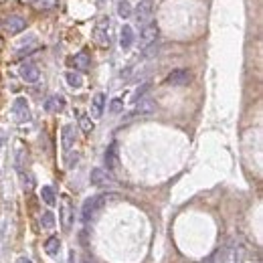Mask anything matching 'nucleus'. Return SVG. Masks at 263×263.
<instances>
[{
	"mask_svg": "<svg viewBox=\"0 0 263 263\" xmlns=\"http://www.w3.org/2000/svg\"><path fill=\"white\" fill-rule=\"evenodd\" d=\"M105 196H108V194H97V196L85 198V202H83V206H81V221H83V223H89V221H91V217L97 213L99 206L105 202Z\"/></svg>",
	"mask_w": 263,
	"mask_h": 263,
	"instance_id": "obj_1",
	"label": "nucleus"
},
{
	"mask_svg": "<svg viewBox=\"0 0 263 263\" xmlns=\"http://www.w3.org/2000/svg\"><path fill=\"white\" fill-rule=\"evenodd\" d=\"M89 182H91L93 186H97V188H110V186L116 184L114 176H112L108 170H105V168H93L91 174H89Z\"/></svg>",
	"mask_w": 263,
	"mask_h": 263,
	"instance_id": "obj_2",
	"label": "nucleus"
},
{
	"mask_svg": "<svg viewBox=\"0 0 263 263\" xmlns=\"http://www.w3.org/2000/svg\"><path fill=\"white\" fill-rule=\"evenodd\" d=\"M132 13H134L138 25L144 27V25L150 23V19H152V15H154V3H152V0H140L138 7H136V11H132Z\"/></svg>",
	"mask_w": 263,
	"mask_h": 263,
	"instance_id": "obj_3",
	"label": "nucleus"
},
{
	"mask_svg": "<svg viewBox=\"0 0 263 263\" xmlns=\"http://www.w3.org/2000/svg\"><path fill=\"white\" fill-rule=\"evenodd\" d=\"M158 35H160V29H158L156 23H148L142 27V35H140V47H148L152 43H158Z\"/></svg>",
	"mask_w": 263,
	"mask_h": 263,
	"instance_id": "obj_4",
	"label": "nucleus"
},
{
	"mask_svg": "<svg viewBox=\"0 0 263 263\" xmlns=\"http://www.w3.org/2000/svg\"><path fill=\"white\" fill-rule=\"evenodd\" d=\"M154 110H156V101H154V99H150V97H142V99H138V101H136L134 112L126 116V122H128V120H132L134 116H148V114H152Z\"/></svg>",
	"mask_w": 263,
	"mask_h": 263,
	"instance_id": "obj_5",
	"label": "nucleus"
},
{
	"mask_svg": "<svg viewBox=\"0 0 263 263\" xmlns=\"http://www.w3.org/2000/svg\"><path fill=\"white\" fill-rule=\"evenodd\" d=\"M13 114L17 122H29L31 120V110H29V101L25 97H17L13 105Z\"/></svg>",
	"mask_w": 263,
	"mask_h": 263,
	"instance_id": "obj_6",
	"label": "nucleus"
},
{
	"mask_svg": "<svg viewBox=\"0 0 263 263\" xmlns=\"http://www.w3.org/2000/svg\"><path fill=\"white\" fill-rule=\"evenodd\" d=\"M166 83L172 85V87H184V85H188V83H190V73H188V69H174L172 73H168Z\"/></svg>",
	"mask_w": 263,
	"mask_h": 263,
	"instance_id": "obj_7",
	"label": "nucleus"
},
{
	"mask_svg": "<svg viewBox=\"0 0 263 263\" xmlns=\"http://www.w3.org/2000/svg\"><path fill=\"white\" fill-rule=\"evenodd\" d=\"M108 25H110V21H108V19H103V21H101V23L95 27V31H93V39H95V43H97L99 47H110Z\"/></svg>",
	"mask_w": 263,
	"mask_h": 263,
	"instance_id": "obj_8",
	"label": "nucleus"
},
{
	"mask_svg": "<svg viewBox=\"0 0 263 263\" xmlns=\"http://www.w3.org/2000/svg\"><path fill=\"white\" fill-rule=\"evenodd\" d=\"M19 75H21V79L27 81V83H37L39 77H41V71H39V67H37L35 63H25V65L21 67Z\"/></svg>",
	"mask_w": 263,
	"mask_h": 263,
	"instance_id": "obj_9",
	"label": "nucleus"
},
{
	"mask_svg": "<svg viewBox=\"0 0 263 263\" xmlns=\"http://www.w3.org/2000/svg\"><path fill=\"white\" fill-rule=\"evenodd\" d=\"M217 257H219V263H241V259H243L241 249L235 247V245L227 247V249L221 251V255H217Z\"/></svg>",
	"mask_w": 263,
	"mask_h": 263,
	"instance_id": "obj_10",
	"label": "nucleus"
},
{
	"mask_svg": "<svg viewBox=\"0 0 263 263\" xmlns=\"http://www.w3.org/2000/svg\"><path fill=\"white\" fill-rule=\"evenodd\" d=\"M5 29L11 35H19V33H23L27 29V21L23 17H9L7 23H5Z\"/></svg>",
	"mask_w": 263,
	"mask_h": 263,
	"instance_id": "obj_11",
	"label": "nucleus"
},
{
	"mask_svg": "<svg viewBox=\"0 0 263 263\" xmlns=\"http://www.w3.org/2000/svg\"><path fill=\"white\" fill-rule=\"evenodd\" d=\"M103 110H105V93H95L93 101H91V120H99L103 116Z\"/></svg>",
	"mask_w": 263,
	"mask_h": 263,
	"instance_id": "obj_12",
	"label": "nucleus"
},
{
	"mask_svg": "<svg viewBox=\"0 0 263 263\" xmlns=\"http://www.w3.org/2000/svg\"><path fill=\"white\" fill-rule=\"evenodd\" d=\"M71 223H73V210H71L69 200L65 198L63 204H61V227H63V231H69Z\"/></svg>",
	"mask_w": 263,
	"mask_h": 263,
	"instance_id": "obj_13",
	"label": "nucleus"
},
{
	"mask_svg": "<svg viewBox=\"0 0 263 263\" xmlns=\"http://www.w3.org/2000/svg\"><path fill=\"white\" fill-rule=\"evenodd\" d=\"M105 166H108V170H116L118 166V144L112 142L110 148L105 150Z\"/></svg>",
	"mask_w": 263,
	"mask_h": 263,
	"instance_id": "obj_14",
	"label": "nucleus"
},
{
	"mask_svg": "<svg viewBox=\"0 0 263 263\" xmlns=\"http://www.w3.org/2000/svg\"><path fill=\"white\" fill-rule=\"evenodd\" d=\"M45 108H47L49 112H53V114L63 112V108H65V97H63V95H51V97L47 99V103H45Z\"/></svg>",
	"mask_w": 263,
	"mask_h": 263,
	"instance_id": "obj_15",
	"label": "nucleus"
},
{
	"mask_svg": "<svg viewBox=\"0 0 263 263\" xmlns=\"http://www.w3.org/2000/svg\"><path fill=\"white\" fill-rule=\"evenodd\" d=\"M61 136H63V150H65V152H69V150H71V146H73V144H75V140H77L75 126H65V128H63V132H61Z\"/></svg>",
	"mask_w": 263,
	"mask_h": 263,
	"instance_id": "obj_16",
	"label": "nucleus"
},
{
	"mask_svg": "<svg viewBox=\"0 0 263 263\" xmlns=\"http://www.w3.org/2000/svg\"><path fill=\"white\" fill-rule=\"evenodd\" d=\"M134 45V31H132V27H122V33H120V47L124 49V51H128L130 47Z\"/></svg>",
	"mask_w": 263,
	"mask_h": 263,
	"instance_id": "obj_17",
	"label": "nucleus"
},
{
	"mask_svg": "<svg viewBox=\"0 0 263 263\" xmlns=\"http://www.w3.org/2000/svg\"><path fill=\"white\" fill-rule=\"evenodd\" d=\"M59 249H61V239H59L57 235H51V237L47 239V243H45V251H47V255L55 257V255H59Z\"/></svg>",
	"mask_w": 263,
	"mask_h": 263,
	"instance_id": "obj_18",
	"label": "nucleus"
},
{
	"mask_svg": "<svg viewBox=\"0 0 263 263\" xmlns=\"http://www.w3.org/2000/svg\"><path fill=\"white\" fill-rule=\"evenodd\" d=\"M71 63L75 65V71H87L89 69V55L87 53H77V55L71 59Z\"/></svg>",
	"mask_w": 263,
	"mask_h": 263,
	"instance_id": "obj_19",
	"label": "nucleus"
},
{
	"mask_svg": "<svg viewBox=\"0 0 263 263\" xmlns=\"http://www.w3.org/2000/svg\"><path fill=\"white\" fill-rule=\"evenodd\" d=\"M41 198H43V202H45L47 206H55V202H57L55 190H53L51 186H43V188H41Z\"/></svg>",
	"mask_w": 263,
	"mask_h": 263,
	"instance_id": "obj_20",
	"label": "nucleus"
},
{
	"mask_svg": "<svg viewBox=\"0 0 263 263\" xmlns=\"http://www.w3.org/2000/svg\"><path fill=\"white\" fill-rule=\"evenodd\" d=\"M65 81H67V85L73 87V89H79V87L83 85V77H81L79 71H69V73H65Z\"/></svg>",
	"mask_w": 263,
	"mask_h": 263,
	"instance_id": "obj_21",
	"label": "nucleus"
},
{
	"mask_svg": "<svg viewBox=\"0 0 263 263\" xmlns=\"http://www.w3.org/2000/svg\"><path fill=\"white\" fill-rule=\"evenodd\" d=\"M35 7L39 11H55L59 9V0H37Z\"/></svg>",
	"mask_w": 263,
	"mask_h": 263,
	"instance_id": "obj_22",
	"label": "nucleus"
},
{
	"mask_svg": "<svg viewBox=\"0 0 263 263\" xmlns=\"http://www.w3.org/2000/svg\"><path fill=\"white\" fill-rule=\"evenodd\" d=\"M118 17H120V19H130V17H132V5L128 3V0H120V5H118Z\"/></svg>",
	"mask_w": 263,
	"mask_h": 263,
	"instance_id": "obj_23",
	"label": "nucleus"
},
{
	"mask_svg": "<svg viewBox=\"0 0 263 263\" xmlns=\"http://www.w3.org/2000/svg\"><path fill=\"white\" fill-rule=\"evenodd\" d=\"M41 225L45 229H53V225H55V215H53L51 210H45V213L41 215Z\"/></svg>",
	"mask_w": 263,
	"mask_h": 263,
	"instance_id": "obj_24",
	"label": "nucleus"
},
{
	"mask_svg": "<svg viewBox=\"0 0 263 263\" xmlns=\"http://www.w3.org/2000/svg\"><path fill=\"white\" fill-rule=\"evenodd\" d=\"M79 128H81L85 134H89V132H93L95 124H93V120H91L89 116H81V118H79Z\"/></svg>",
	"mask_w": 263,
	"mask_h": 263,
	"instance_id": "obj_25",
	"label": "nucleus"
},
{
	"mask_svg": "<svg viewBox=\"0 0 263 263\" xmlns=\"http://www.w3.org/2000/svg\"><path fill=\"white\" fill-rule=\"evenodd\" d=\"M156 53H158V43H152V45L142 49V59H150V57L156 55Z\"/></svg>",
	"mask_w": 263,
	"mask_h": 263,
	"instance_id": "obj_26",
	"label": "nucleus"
},
{
	"mask_svg": "<svg viewBox=\"0 0 263 263\" xmlns=\"http://www.w3.org/2000/svg\"><path fill=\"white\" fill-rule=\"evenodd\" d=\"M148 89H150V83H142V85H140V87L136 89V93H134V97H132V101L136 103L138 99H142V97L146 95V91H148Z\"/></svg>",
	"mask_w": 263,
	"mask_h": 263,
	"instance_id": "obj_27",
	"label": "nucleus"
},
{
	"mask_svg": "<svg viewBox=\"0 0 263 263\" xmlns=\"http://www.w3.org/2000/svg\"><path fill=\"white\" fill-rule=\"evenodd\" d=\"M122 110H124V101H122L120 97L112 99V103H110V112H112V114H120Z\"/></svg>",
	"mask_w": 263,
	"mask_h": 263,
	"instance_id": "obj_28",
	"label": "nucleus"
},
{
	"mask_svg": "<svg viewBox=\"0 0 263 263\" xmlns=\"http://www.w3.org/2000/svg\"><path fill=\"white\" fill-rule=\"evenodd\" d=\"M25 158H27V150H25V148H19V152H17V168H19V170H23Z\"/></svg>",
	"mask_w": 263,
	"mask_h": 263,
	"instance_id": "obj_29",
	"label": "nucleus"
},
{
	"mask_svg": "<svg viewBox=\"0 0 263 263\" xmlns=\"http://www.w3.org/2000/svg\"><path fill=\"white\" fill-rule=\"evenodd\" d=\"M77 160H79V154H75V156L71 154V156H69V160H67V168H73V166L77 164Z\"/></svg>",
	"mask_w": 263,
	"mask_h": 263,
	"instance_id": "obj_30",
	"label": "nucleus"
},
{
	"mask_svg": "<svg viewBox=\"0 0 263 263\" xmlns=\"http://www.w3.org/2000/svg\"><path fill=\"white\" fill-rule=\"evenodd\" d=\"M17 263H35V261H33L31 257H19V259H17Z\"/></svg>",
	"mask_w": 263,
	"mask_h": 263,
	"instance_id": "obj_31",
	"label": "nucleus"
},
{
	"mask_svg": "<svg viewBox=\"0 0 263 263\" xmlns=\"http://www.w3.org/2000/svg\"><path fill=\"white\" fill-rule=\"evenodd\" d=\"M0 146H3V138H0Z\"/></svg>",
	"mask_w": 263,
	"mask_h": 263,
	"instance_id": "obj_32",
	"label": "nucleus"
}]
</instances>
